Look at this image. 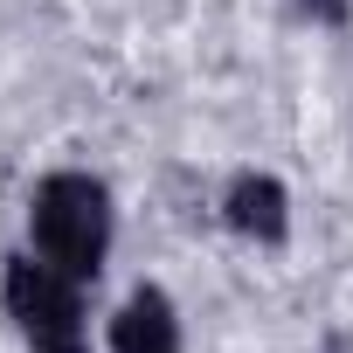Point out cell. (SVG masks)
<instances>
[{
  "label": "cell",
  "instance_id": "cell-1",
  "mask_svg": "<svg viewBox=\"0 0 353 353\" xmlns=\"http://www.w3.org/2000/svg\"><path fill=\"white\" fill-rule=\"evenodd\" d=\"M118 243V208L111 188L83 166H56L28 188V250L42 263H56L77 284H97Z\"/></svg>",
  "mask_w": 353,
  "mask_h": 353
},
{
  "label": "cell",
  "instance_id": "cell-2",
  "mask_svg": "<svg viewBox=\"0 0 353 353\" xmlns=\"http://www.w3.org/2000/svg\"><path fill=\"white\" fill-rule=\"evenodd\" d=\"M0 312L28 353H90V312L83 284L42 263L35 250H14L0 263Z\"/></svg>",
  "mask_w": 353,
  "mask_h": 353
},
{
  "label": "cell",
  "instance_id": "cell-3",
  "mask_svg": "<svg viewBox=\"0 0 353 353\" xmlns=\"http://www.w3.org/2000/svg\"><path fill=\"white\" fill-rule=\"evenodd\" d=\"M222 229L243 236V243H256V250H284L291 243V194H284V181H277V173H256V166L229 173Z\"/></svg>",
  "mask_w": 353,
  "mask_h": 353
},
{
  "label": "cell",
  "instance_id": "cell-4",
  "mask_svg": "<svg viewBox=\"0 0 353 353\" xmlns=\"http://www.w3.org/2000/svg\"><path fill=\"white\" fill-rule=\"evenodd\" d=\"M111 353H188L181 339V312L159 284H139L118 312H111Z\"/></svg>",
  "mask_w": 353,
  "mask_h": 353
},
{
  "label": "cell",
  "instance_id": "cell-5",
  "mask_svg": "<svg viewBox=\"0 0 353 353\" xmlns=\"http://www.w3.org/2000/svg\"><path fill=\"white\" fill-rule=\"evenodd\" d=\"M291 14L312 28H346L353 21V0H291Z\"/></svg>",
  "mask_w": 353,
  "mask_h": 353
}]
</instances>
